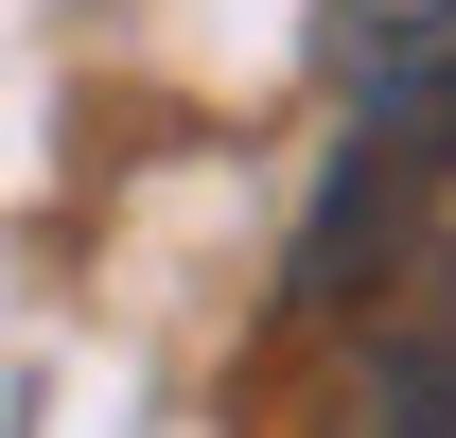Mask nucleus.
<instances>
[{
    "instance_id": "nucleus-1",
    "label": "nucleus",
    "mask_w": 456,
    "mask_h": 438,
    "mask_svg": "<svg viewBox=\"0 0 456 438\" xmlns=\"http://www.w3.org/2000/svg\"><path fill=\"white\" fill-rule=\"evenodd\" d=\"M334 158H316V211H298L281 316H351L387 298L403 246L439 228L456 193V0H351L334 18Z\"/></svg>"
},
{
    "instance_id": "nucleus-2",
    "label": "nucleus",
    "mask_w": 456,
    "mask_h": 438,
    "mask_svg": "<svg viewBox=\"0 0 456 438\" xmlns=\"http://www.w3.org/2000/svg\"><path fill=\"white\" fill-rule=\"evenodd\" d=\"M316 438H456V228L403 246L387 298H351V369Z\"/></svg>"
}]
</instances>
